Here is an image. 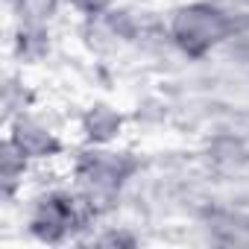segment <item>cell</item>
Segmentation results:
<instances>
[{"label": "cell", "instance_id": "obj_2", "mask_svg": "<svg viewBox=\"0 0 249 249\" xmlns=\"http://www.w3.org/2000/svg\"><path fill=\"white\" fill-rule=\"evenodd\" d=\"M18 214L27 237L41 246L82 243L100 223L94 208L76 191V185L59 173H50L47 182H41L36 173L27 196L18 205Z\"/></svg>", "mask_w": 249, "mask_h": 249}, {"label": "cell", "instance_id": "obj_5", "mask_svg": "<svg viewBox=\"0 0 249 249\" xmlns=\"http://www.w3.org/2000/svg\"><path fill=\"white\" fill-rule=\"evenodd\" d=\"M129 129H132L129 108L117 106L108 94L88 97L71 117V132L76 144H94V147L123 144Z\"/></svg>", "mask_w": 249, "mask_h": 249}, {"label": "cell", "instance_id": "obj_10", "mask_svg": "<svg viewBox=\"0 0 249 249\" xmlns=\"http://www.w3.org/2000/svg\"><path fill=\"white\" fill-rule=\"evenodd\" d=\"M9 24H38V27H56L59 18L68 12L65 0H3Z\"/></svg>", "mask_w": 249, "mask_h": 249}, {"label": "cell", "instance_id": "obj_11", "mask_svg": "<svg viewBox=\"0 0 249 249\" xmlns=\"http://www.w3.org/2000/svg\"><path fill=\"white\" fill-rule=\"evenodd\" d=\"M117 0H65L68 15H73V21H85V18H97L103 12H108Z\"/></svg>", "mask_w": 249, "mask_h": 249}, {"label": "cell", "instance_id": "obj_4", "mask_svg": "<svg viewBox=\"0 0 249 249\" xmlns=\"http://www.w3.org/2000/svg\"><path fill=\"white\" fill-rule=\"evenodd\" d=\"M71 120L59 117L47 106H36L33 111L18 114L6 123V138L33 161V167H53L68 159L73 141L68 138Z\"/></svg>", "mask_w": 249, "mask_h": 249}, {"label": "cell", "instance_id": "obj_7", "mask_svg": "<svg viewBox=\"0 0 249 249\" xmlns=\"http://www.w3.org/2000/svg\"><path fill=\"white\" fill-rule=\"evenodd\" d=\"M33 176H36L33 161L9 138H3V144H0V202L6 211L21 205V199L33 185Z\"/></svg>", "mask_w": 249, "mask_h": 249}, {"label": "cell", "instance_id": "obj_12", "mask_svg": "<svg viewBox=\"0 0 249 249\" xmlns=\"http://www.w3.org/2000/svg\"><path fill=\"white\" fill-rule=\"evenodd\" d=\"M117 3H135V6H147V3H156V0H117Z\"/></svg>", "mask_w": 249, "mask_h": 249}, {"label": "cell", "instance_id": "obj_6", "mask_svg": "<svg viewBox=\"0 0 249 249\" xmlns=\"http://www.w3.org/2000/svg\"><path fill=\"white\" fill-rule=\"evenodd\" d=\"M9 59L21 71L47 68L59 59V33L56 27L38 24H9Z\"/></svg>", "mask_w": 249, "mask_h": 249}, {"label": "cell", "instance_id": "obj_3", "mask_svg": "<svg viewBox=\"0 0 249 249\" xmlns=\"http://www.w3.org/2000/svg\"><path fill=\"white\" fill-rule=\"evenodd\" d=\"M164 30L188 65H202L220 56L237 21L214 0H173L164 9Z\"/></svg>", "mask_w": 249, "mask_h": 249}, {"label": "cell", "instance_id": "obj_1", "mask_svg": "<svg viewBox=\"0 0 249 249\" xmlns=\"http://www.w3.org/2000/svg\"><path fill=\"white\" fill-rule=\"evenodd\" d=\"M147 167V156L129 144H76L65 159V176L76 185L85 202L94 208L100 223L123 211L129 188Z\"/></svg>", "mask_w": 249, "mask_h": 249}, {"label": "cell", "instance_id": "obj_9", "mask_svg": "<svg viewBox=\"0 0 249 249\" xmlns=\"http://www.w3.org/2000/svg\"><path fill=\"white\" fill-rule=\"evenodd\" d=\"M0 103H3V123L15 120L24 111H33L36 106H41V91L33 85V79L27 76V71L21 68H9L3 73V88H0Z\"/></svg>", "mask_w": 249, "mask_h": 249}, {"label": "cell", "instance_id": "obj_8", "mask_svg": "<svg viewBox=\"0 0 249 249\" xmlns=\"http://www.w3.org/2000/svg\"><path fill=\"white\" fill-rule=\"evenodd\" d=\"M129 120H132V129H138V132H159L164 126H173V108H170L167 91L159 85V88L138 94L132 100Z\"/></svg>", "mask_w": 249, "mask_h": 249}]
</instances>
